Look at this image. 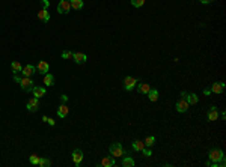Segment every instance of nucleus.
I'll return each instance as SVG.
<instances>
[{"instance_id":"nucleus-1","label":"nucleus","mask_w":226,"mask_h":167,"mask_svg":"<svg viewBox=\"0 0 226 167\" xmlns=\"http://www.w3.org/2000/svg\"><path fill=\"white\" fill-rule=\"evenodd\" d=\"M186 95H187V92H182V93H181V98L176 101V106H175L176 112H180V113H186V112L188 110V107H190L187 98H186Z\"/></svg>"},{"instance_id":"nucleus-2","label":"nucleus","mask_w":226,"mask_h":167,"mask_svg":"<svg viewBox=\"0 0 226 167\" xmlns=\"http://www.w3.org/2000/svg\"><path fill=\"white\" fill-rule=\"evenodd\" d=\"M225 157V154L222 149H217V148H214V149H211L210 154H208V158H210V163H218L220 159Z\"/></svg>"},{"instance_id":"nucleus-3","label":"nucleus","mask_w":226,"mask_h":167,"mask_svg":"<svg viewBox=\"0 0 226 167\" xmlns=\"http://www.w3.org/2000/svg\"><path fill=\"white\" fill-rule=\"evenodd\" d=\"M20 86H21L23 91L30 92L33 87H35V81H33L30 77H23L21 80H20Z\"/></svg>"},{"instance_id":"nucleus-4","label":"nucleus","mask_w":226,"mask_h":167,"mask_svg":"<svg viewBox=\"0 0 226 167\" xmlns=\"http://www.w3.org/2000/svg\"><path fill=\"white\" fill-rule=\"evenodd\" d=\"M71 11V2L69 0H60L57 5V12L59 14H68Z\"/></svg>"},{"instance_id":"nucleus-5","label":"nucleus","mask_w":226,"mask_h":167,"mask_svg":"<svg viewBox=\"0 0 226 167\" xmlns=\"http://www.w3.org/2000/svg\"><path fill=\"white\" fill-rule=\"evenodd\" d=\"M26 108H27L29 112H38V108H39V101H38L36 97H32V98L27 99Z\"/></svg>"},{"instance_id":"nucleus-6","label":"nucleus","mask_w":226,"mask_h":167,"mask_svg":"<svg viewBox=\"0 0 226 167\" xmlns=\"http://www.w3.org/2000/svg\"><path fill=\"white\" fill-rule=\"evenodd\" d=\"M109 152L112 154L113 157H122V154H124V149H122V144L121 143H113L110 146V149Z\"/></svg>"},{"instance_id":"nucleus-7","label":"nucleus","mask_w":226,"mask_h":167,"mask_svg":"<svg viewBox=\"0 0 226 167\" xmlns=\"http://www.w3.org/2000/svg\"><path fill=\"white\" fill-rule=\"evenodd\" d=\"M137 78L134 77H125V80H124V87H125V91H133V87L137 86Z\"/></svg>"},{"instance_id":"nucleus-8","label":"nucleus","mask_w":226,"mask_h":167,"mask_svg":"<svg viewBox=\"0 0 226 167\" xmlns=\"http://www.w3.org/2000/svg\"><path fill=\"white\" fill-rule=\"evenodd\" d=\"M82 159H83V151L82 149H74V151H73V161H74V164L77 167L80 166Z\"/></svg>"},{"instance_id":"nucleus-9","label":"nucleus","mask_w":226,"mask_h":167,"mask_svg":"<svg viewBox=\"0 0 226 167\" xmlns=\"http://www.w3.org/2000/svg\"><path fill=\"white\" fill-rule=\"evenodd\" d=\"M211 93H222L225 89V83L223 81H216V83L211 84Z\"/></svg>"},{"instance_id":"nucleus-10","label":"nucleus","mask_w":226,"mask_h":167,"mask_svg":"<svg viewBox=\"0 0 226 167\" xmlns=\"http://www.w3.org/2000/svg\"><path fill=\"white\" fill-rule=\"evenodd\" d=\"M218 117H220V113H218V110H217V107H210V110H208V121H211V122H214V121H217Z\"/></svg>"},{"instance_id":"nucleus-11","label":"nucleus","mask_w":226,"mask_h":167,"mask_svg":"<svg viewBox=\"0 0 226 167\" xmlns=\"http://www.w3.org/2000/svg\"><path fill=\"white\" fill-rule=\"evenodd\" d=\"M73 60H74L75 63H78V65H83V63H86V60H88V56L84 53H74Z\"/></svg>"},{"instance_id":"nucleus-12","label":"nucleus","mask_w":226,"mask_h":167,"mask_svg":"<svg viewBox=\"0 0 226 167\" xmlns=\"http://www.w3.org/2000/svg\"><path fill=\"white\" fill-rule=\"evenodd\" d=\"M35 66L33 65H26L24 68L21 69V74H23V77H32L33 74H35Z\"/></svg>"},{"instance_id":"nucleus-13","label":"nucleus","mask_w":226,"mask_h":167,"mask_svg":"<svg viewBox=\"0 0 226 167\" xmlns=\"http://www.w3.org/2000/svg\"><path fill=\"white\" fill-rule=\"evenodd\" d=\"M48 69H50V65L47 63L45 60H39V63H38V72L39 74H47L48 72Z\"/></svg>"},{"instance_id":"nucleus-14","label":"nucleus","mask_w":226,"mask_h":167,"mask_svg":"<svg viewBox=\"0 0 226 167\" xmlns=\"http://www.w3.org/2000/svg\"><path fill=\"white\" fill-rule=\"evenodd\" d=\"M38 18H39L42 23H48V21H50V14H48V11H47V9H41V11L38 12Z\"/></svg>"},{"instance_id":"nucleus-15","label":"nucleus","mask_w":226,"mask_h":167,"mask_svg":"<svg viewBox=\"0 0 226 167\" xmlns=\"http://www.w3.org/2000/svg\"><path fill=\"white\" fill-rule=\"evenodd\" d=\"M116 164V161H115V157H104V158L101 159V166H104V167H112V166H115Z\"/></svg>"},{"instance_id":"nucleus-16","label":"nucleus","mask_w":226,"mask_h":167,"mask_svg":"<svg viewBox=\"0 0 226 167\" xmlns=\"http://www.w3.org/2000/svg\"><path fill=\"white\" fill-rule=\"evenodd\" d=\"M32 92H33V97H36V98L39 99L41 97L45 95V87H42V86H35V87L32 89Z\"/></svg>"},{"instance_id":"nucleus-17","label":"nucleus","mask_w":226,"mask_h":167,"mask_svg":"<svg viewBox=\"0 0 226 167\" xmlns=\"http://www.w3.org/2000/svg\"><path fill=\"white\" fill-rule=\"evenodd\" d=\"M68 112H69V108H68L67 104L63 102V104H60L59 110H57V116H59V117H67V116H68Z\"/></svg>"},{"instance_id":"nucleus-18","label":"nucleus","mask_w":226,"mask_h":167,"mask_svg":"<svg viewBox=\"0 0 226 167\" xmlns=\"http://www.w3.org/2000/svg\"><path fill=\"white\" fill-rule=\"evenodd\" d=\"M151 91V86L149 84H146V83H140V84H137V92L139 93H148V92Z\"/></svg>"},{"instance_id":"nucleus-19","label":"nucleus","mask_w":226,"mask_h":167,"mask_svg":"<svg viewBox=\"0 0 226 167\" xmlns=\"http://www.w3.org/2000/svg\"><path fill=\"white\" fill-rule=\"evenodd\" d=\"M121 164H122V167H133L134 166V159L131 158V157H124L122 161H121Z\"/></svg>"},{"instance_id":"nucleus-20","label":"nucleus","mask_w":226,"mask_h":167,"mask_svg":"<svg viewBox=\"0 0 226 167\" xmlns=\"http://www.w3.org/2000/svg\"><path fill=\"white\" fill-rule=\"evenodd\" d=\"M131 148H133V151H137V152H142V149L145 148V143L140 142V140H134L133 144H131Z\"/></svg>"},{"instance_id":"nucleus-21","label":"nucleus","mask_w":226,"mask_h":167,"mask_svg":"<svg viewBox=\"0 0 226 167\" xmlns=\"http://www.w3.org/2000/svg\"><path fill=\"white\" fill-rule=\"evenodd\" d=\"M186 98H187V101H188V104H197V101H199V97L196 95V93H187L186 95Z\"/></svg>"},{"instance_id":"nucleus-22","label":"nucleus","mask_w":226,"mask_h":167,"mask_svg":"<svg viewBox=\"0 0 226 167\" xmlns=\"http://www.w3.org/2000/svg\"><path fill=\"white\" fill-rule=\"evenodd\" d=\"M83 0H71V8L75 9V11H80L83 8Z\"/></svg>"},{"instance_id":"nucleus-23","label":"nucleus","mask_w":226,"mask_h":167,"mask_svg":"<svg viewBox=\"0 0 226 167\" xmlns=\"http://www.w3.org/2000/svg\"><path fill=\"white\" fill-rule=\"evenodd\" d=\"M44 84L45 86H53V84H54V77L47 72V74L44 76Z\"/></svg>"},{"instance_id":"nucleus-24","label":"nucleus","mask_w":226,"mask_h":167,"mask_svg":"<svg viewBox=\"0 0 226 167\" xmlns=\"http://www.w3.org/2000/svg\"><path fill=\"white\" fill-rule=\"evenodd\" d=\"M146 95H148L149 101H157V99H158V91H157V89H151Z\"/></svg>"},{"instance_id":"nucleus-25","label":"nucleus","mask_w":226,"mask_h":167,"mask_svg":"<svg viewBox=\"0 0 226 167\" xmlns=\"http://www.w3.org/2000/svg\"><path fill=\"white\" fill-rule=\"evenodd\" d=\"M11 68H12V71H14V72H21L23 66H21V63H20L18 60H14L12 63H11Z\"/></svg>"},{"instance_id":"nucleus-26","label":"nucleus","mask_w":226,"mask_h":167,"mask_svg":"<svg viewBox=\"0 0 226 167\" xmlns=\"http://www.w3.org/2000/svg\"><path fill=\"white\" fill-rule=\"evenodd\" d=\"M154 144H155V137L154 136H149L145 140V146H146V148H152Z\"/></svg>"},{"instance_id":"nucleus-27","label":"nucleus","mask_w":226,"mask_h":167,"mask_svg":"<svg viewBox=\"0 0 226 167\" xmlns=\"http://www.w3.org/2000/svg\"><path fill=\"white\" fill-rule=\"evenodd\" d=\"M38 166H41V167L51 166V161H50L48 158H42V157H41V158H39V164H38Z\"/></svg>"},{"instance_id":"nucleus-28","label":"nucleus","mask_w":226,"mask_h":167,"mask_svg":"<svg viewBox=\"0 0 226 167\" xmlns=\"http://www.w3.org/2000/svg\"><path fill=\"white\" fill-rule=\"evenodd\" d=\"M131 5L134 8H142L143 5H145V0H131Z\"/></svg>"},{"instance_id":"nucleus-29","label":"nucleus","mask_w":226,"mask_h":167,"mask_svg":"<svg viewBox=\"0 0 226 167\" xmlns=\"http://www.w3.org/2000/svg\"><path fill=\"white\" fill-rule=\"evenodd\" d=\"M39 158H41V157H38V155H30V158H29L30 164H33V166L39 164Z\"/></svg>"},{"instance_id":"nucleus-30","label":"nucleus","mask_w":226,"mask_h":167,"mask_svg":"<svg viewBox=\"0 0 226 167\" xmlns=\"http://www.w3.org/2000/svg\"><path fill=\"white\" fill-rule=\"evenodd\" d=\"M73 56H74V53H73V51H69V50L62 51V57H63V59H73Z\"/></svg>"},{"instance_id":"nucleus-31","label":"nucleus","mask_w":226,"mask_h":167,"mask_svg":"<svg viewBox=\"0 0 226 167\" xmlns=\"http://www.w3.org/2000/svg\"><path fill=\"white\" fill-rule=\"evenodd\" d=\"M42 121L47 122V123H48V125H51V127H54V123H56V122L53 121L51 117H47V116H42Z\"/></svg>"},{"instance_id":"nucleus-32","label":"nucleus","mask_w":226,"mask_h":167,"mask_svg":"<svg viewBox=\"0 0 226 167\" xmlns=\"http://www.w3.org/2000/svg\"><path fill=\"white\" fill-rule=\"evenodd\" d=\"M142 152H143V155H146V157H151V155H152V152H151L149 149L146 148V146H145V148L142 149Z\"/></svg>"},{"instance_id":"nucleus-33","label":"nucleus","mask_w":226,"mask_h":167,"mask_svg":"<svg viewBox=\"0 0 226 167\" xmlns=\"http://www.w3.org/2000/svg\"><path fill=\"white\" fill-rule=\"evenodd\" d=\"M217 166H218V167H225V166H226L225 157H223V158H222V159H220V161H218V163H217Z\"/></svg>"},{"instance_id":"nucleus-34","label":"nucleus","mask_w":226,"mask_h":167,"mask_svg":"<svg viewBox=\"0 0 226 167\" xmlns=\"http://www.w3.org/2000/svg\"><path fill=\"white\" fill-rule=\"evenodd\" d=\"M201 3H203V5H210V3H213L214 0H199Z\"/></svg>"},{"instance_id":"nucleus-35","label":"nucleus","mask_w":226,"mask_h":167,"mask_svg":"<svg viewBox=\"0 0 226 167\" xmlns=\"http://www.w3.org/2000/svg\"><path fill=\"white\" fill-rule=\"evenodd\" d=\"M42 5H44V9H47L50 6V3H48V0H42Z\"/></svg>"},{"instance_id":"nucleus-36","label":"nucleus","mask_w":226,"mask_h":167,"mask_svg":"<svg viewBox=\"0 0 226 167\" xmlns=\"http://www.w3.org/2000/svg\"><path fill=\"white\" fill-rule=\"evenodd\" d=\"M60 99H62V102H67L68 97H67V95H60Z\"/></svg>"},{"instance_id":"nucleus-37","label":"nucleus","mask_w":226,"mask_h":167,"mask_svg":"<svg viewBox=\"0 0 226 167\" xmlns=\"http://www.w3.org/2000/svg\"><path fill=\"white\" fill-rule=\"evenodd\" d=\"M203 93H205V95H210V93H211V89H203Z\"/></svg>"},{"instance_id":"nucleus-38","label":"nucleus","mask_w":226,"mask_h":167,"mask_svg":"<svg viewBox=\"0 0 226 167\" xmlns=\"http://www.w3.org/2000/svg\"><path fill=\"white\" fill-rule=\"evenodd\" d=\"M69 2H71V0H69Z\"/></svg>"}]
</instances>
